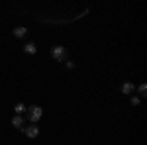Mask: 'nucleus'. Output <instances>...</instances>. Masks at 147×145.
Segmentation results:
<instances>
[{
    "mask_svg": "<svg viewBox=\"0 0 147 145\" xmlns=\"http://www.w3.org/2000/svg\"><path fill=\"white\" fill-rule=\"evenodd\" d=\"M134 90H136V86H134L131 82H124V86H122V92H124V94H131Z\"/></svg>",
    "mask_w": 147,
    "mask_h": 145,
    "instance_id": "0eeeda50",
    "label": "nucleus"
},
{
    "mask_svg": "<svg viewBox=\"0 0 147 145\" xmlns=\"http://www.w3.org/2000/svg\"><path fill=\"white\" fill-rule=\"evenodd\" d=\"M24 51L28 53V55H34L35 51H37V47H35L34 41H30V43H26V47H24Z\"/></svg>",
    "mask_w": 147,
    "mask_h": 145,
    "instance_id": "39448f33",
    "label": "nucleus"
},
{
    "mask_svg": "<svg viewBox=\"0 0 147 145\" xmlns=\"http://www.w3.org/2000/svg\"><path fill=\"white\" fill-rule=\"evenodd\" d=\"M145 92H147V84H141V86H139V94L145 96Z\"/></svg>",
    "mask_w": 147,
    "mask_h": 145,
    "instance_id": "1a4fd4ad",
    "label": "nucleus"
},
{
    "mask_svg": "<svg viewBox=\"0 0 147 145\" xmlns=\"http://www.w3.org/2000/svg\"><path fill=\"white\" fill-rule=\"evenodd\" d=\"M22 129L26 132V135H28V137H37V134H39V127H37V125H34V123H32V125H24Z\"/></svg>",
    "mask_w": 147,
    "mask_h": 145,
    "instance_id": "7ed1b4c3",
    "label": "nucleus"
},
{
    "mask_svg": "<svg viewBox=\"0 0 147 145\" xmlns=\"http://www.w3.org/2000/svg\"><path fill=\"white\" fill-rule=\"evenodd\" d=\"M14 112H16L18 116H20V114H24V112H26V106H24V104H16V108H14Z\"/></svg>",
    "mask_w": 147,
    "mask_h": 145,
    "instance_id": "6e6552de",
    "label": "nucleus"
},
{
    "mask_svg": "<svg viewBox=\"0 0 147 145\" xmlns=\"http://www.w3.org/2000/svg\"><path fill=\"white\" fill-rule=\"evenodd\" d=\"M26 34H28V28H24V26H18V28L14 30V35H16V37H24Z\"/></svg>",
    "mask_w": 147,
    "mask_h": 145,
    "instance_id": "423d86ee",
    "label": "nucleus"
},
{
    "mask_svg": "<svg viewBox=\"0 0 147 145\" xmlns=\"http://www.w3.org/2000/svg\"><path fill=\"white\" fill-rule=\"evenodd\" d=\"M12 125L18 127V129H22L24 127V118L22 116H14V118H12Z\"/></svg>",
    "mask_w": 147,
    "mask_h": 145,
    "instance_id": "20e7f679",
    "label": "nucleus"
},
{
    "mask_svg": "<svg viewBox=\"0 0 147 145\" xmlns=\"http://www.w3.org/2000/svg\"><path fill=\"white\" fill-rule=\"evenodd\" d=\"M41 116H43L41 106H30V108H28V118H30L32 123H37L39 120H41Z\"/></svg>",
    "mask_w": 147,
    "mask_h": 145,
    "instance_id": "f257e3e1",
    "label": "nucleus"
},
{
    "mask_svg": "<svg viewBox=\"0 0 147 145\" xmlns=\"http://www.w3.org/2000/svg\"><path fill=\"white\" fill-rule=\"evenodd\" d=\"M131 104H134V106H137V104H139V98H137V96H134V98H131Z\"/></svg>",
    "mask_w": 147,
    "mask_h": 145,
    "instance_id": "9d476101",
    "label": "nucleus"
},
{
    "mask_svg": "<svg viewBox=\"0 0 147 145\" xmlns=\"http://www.w3.org/2000/svg\"><path fill=\"white\" fill-rule=\"evenodd\" d=\"M51 55H53V59H57V61H67V51H65V47H61V45H55V47L51 49Z\"/></svg>",
    "mask_w": 147,
    "mask_h": 145,
    "instance_id": "f03ea898",
    "label": "nucleus"
}]
</instances>
